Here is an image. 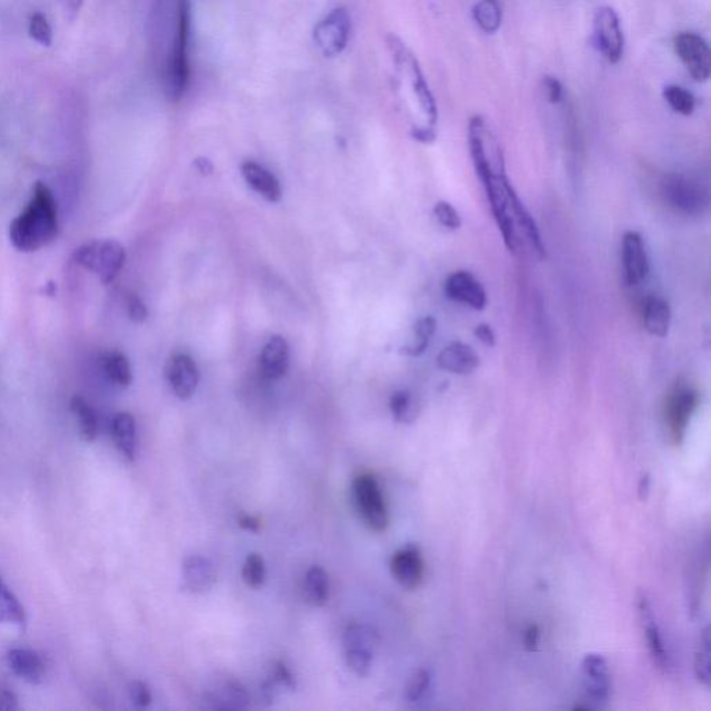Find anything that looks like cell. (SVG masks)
Returning a JSON list of instances; mask_svg holds the SVG:
<instances>
[{"instance_id": "cell-19", "label": "cell", "mask_w": 711, "mask_h": 711, "mask_svg": "<svg viewBox=\"0 0 711 711\" xmlns=\"http://www.w3.org/2000/svg\"><path fill=\"white\" fill-rule=\"evenodd\" d=\"M289 369V346L284 336L273 335L260 353V369L267 379L282 378Z\"/></svg>"}, {"instance_id": "cell-12", "label": "cell", "mask_w": 711, "mask_h": 711, "mask_svg": "<svg viewBox=\"0 0 711 711\" xmlns=\"http://www.w3.org/2000/svg\"><path fill=\"white\" fill-rule=\"evenodd\" d=\"M446 296L453 302L461 303L469 309L481 312L487 307L488 296L481 282L469 271H454L446 278Z\"/></svg>"}, {"instance_id": "cell-28", "label": "cell", "mask_w": 711, "mask_h": 711, "mask_svg": "<svg viewBox=\"0 0 711 711\" xmlns=\"http://www.w3.org/2000/svg\"><path fill=\"white\" fill-rule=\"evenodd\" d=\"M472 17L484 32H497L502 25V5L499 0H479L472 9Z\"/></svg>"}, {"instance_id": "cell-18", "label": "cell", "mask_w": 711, "mask_h": 711, "mask_svg": "<svg viewBox=\"0 0 711 711\" xmlns=\"http://www.w3.org/2000/svg\"><path fill=\"white\" fill-rule=\"evenodd\" d=\"M436 366L451 374L467 376L479 369V356L467 343L451 342L438 354Z\"/></svg>"}, {"instance_id": "cell-46", "label": "cell", "mask_w": 711, "mask_h": 711, "mask_svg": "<svg viewBox=\"0 0 711 711\" xmlns=\"http://www.w3.org/2000/svg\"><path fill=\"white\" fill-rule=\"evenodd\" d=\"M412 135L415 141L423 143L433 142L436 138L435 131L430 127H415L413 128Z\"/></svg>"}, {"instance_id": "cell-36", "label": "cell", "mask_w": 711, "mask_h": 711, "mask_svg": "<svg viewBox=\"0 0 711 711\" xmlns=\"http://www.w3.org/2000/svg\"><path fill=\"white\" fill-rule=\"evenodd\" d=\"M372 659H374V653L369 651H363V649H349V651H345L346 664L359 677L369 675Z\"/></svg>"}, {"instance_id": "cell-51", "label": "cell", "mask_w": 711, "mask_h": 711, "mask_svg": "<svg viewBox=\"0 0 711 711\" xmlns=\"http://www.w3.org/2000/svg\"><path fill=\"white\" fill-rule=\"evenodd\" d=\"M67 4V10H68V14H70V19L74 20L78 14L79 10H81L82 5H84V0H66Z\"/></svg>"}, {"instance_id": "cell-29", "label": "cell", "mask_w": 711, "mask_h": 711, "mask_svg": "<svg viewBox=\"0 0 711 711\" xmlns=\"http://www.w3.org/2000/svg\"><path fill=\"white\" fill-rule=\"evenodd\" d=\"M0 623L19 624V625L25 623L24 607L2 579H0Z\"/></svg>"}, {"instance_id": "cell-6", "label": "cell", "mask_w": 711, "mask_h": 711, "mask_svg": "<svg viewBox=\"0 0 711 711\" xmlns=\"http://www.w3.org/2000/svg\"><path fill=\"white\" fill-rule=\"evenodd\" d=\"M73 260L104 284H112L124 267L125 249L117 241H91L74 251Z\"/></svg>"}, {"instance_id": "cell-48", "label": "cell", "mask_w": 711, "mask_h": 711, "mask_svg": "<svg viewBox=\"0 0 711 711\" xmlns=\"http://www.w3.org/2000/svg\"><path fill=\"white\" fill-rule=\"evenodd\" d=\"M238 524L242 530L251 531V533H258L261 527L260 520L253 515H241L238 518Z\"/></svg>"}, {"instance_id": "cell-7", "label": "cell", "mask_w": 711, "mask_h": 711, "mask_svg": "<svg viewBox=\"0 0 711 711\" xmlns=\"http://www.w3.org/2000/svg\"><path fill=\"white\" fill-rule=\"evenodd\" d=\"M353 494L359 513L367 527L374 533H384L389 525L387 503L376 477L361 474L353 482Z\"/></svg>"}, {"instance_id": "cell-14", "label": "cell", "mask_w": 711, "mask_h": 711, "mask_svg": "<svg viewBox=\"0 0 711 711\" xmlns=\"http://www.w3.org/2000/svg\"><path fill=\"white\" fill-rule=\"evenodd\" d=\"M167 381L179 399L194 397L200 381L199 369L189 354L176 353L167 361Z\"/></svg>"}, {"instance_id": "cell-33", "label": "cell", "mask_w": 711, "mask_h": 711, "mask_svg": "<svg viewBox=\"0 0 711 711\" xmlns=\"http://www.w3.org/2000/svg\"><path fill=\"white\" fill-rule=\"evenodd\" d=\"M664 99L675 113L690 115L697 109V99L687 89L679 86H669L664 88Z\"/></svg>"}, {"instance_id": "cell-1", "label": "cell", "mask_w": 711, "mask_h": 711, "mask_svg": "<svg viewBox=\"0 0 711 711\" xmlns=\"http://www.w3.org/2000/svg\"><path fill=\"white\" fill-rule=\"evenodd\" d=\"M469 145L472 164L481 179L485 195L490 205L495 222L502 232L503 242L512 253L520 249V235L512 212L515 188L506 174L502 148L489 125L481 117H472L469 123Z\"/></svg>"}, {"instance_id": "cell-25", "label": "cell", "mask_w": 711, "mask_h": 711, "mask_svg": "<svg viewBox=\"0 0 711 711\" xmlns=\"http://www.w3.org/2000/svg\"><path fill=\"white\" fill-rule=\"evenodd\" d=\"M100 364H102V369H104L107 378L113 384L120 387H130L132 382V369H131L130 361L122 351H105L100 356Z\"/></svg>"}, {"instance_id": "cell-9", "label": "cell", "mask_w": 711, "mask_h": 711, "mask_svg": "<svg viewBox=\"0 0 711 711\" xmlns=\"http://www.w3.org/2000/svg\"><path fill=\"white\" fill-rule=\"evenodd\" d=\"M351 22L343 7L333 10L314 28V42L327 58L341 55L351 38Z\"/></svg>"}, {"instance_id": "cell-5", "label": "cell", "mask_w": 711, "mask_h": 711, "mask_svg": "<svg viewBox=\"0 0 711 711\" xmlns=\"http://www.w3.org/2000/svg\"><path fill=\"white\" fill-rule=\"evenodd\" d=\"M191 2L178 0V31L167 67V92L173 100L181 99L189 86V37H191Z\"/></svg>"}, {"instance_id": "cell-4", "label": "cell", "mask_w": 711, "mask_h": 711, "mask_svg": "<svg viewBox=\"0 0 711 711\" xmlns=\"http://www.w3.org/2000/svg\"><path fill=\"white\" fill-rule=\"evenodd\" d=\"M660 196L669 209L687 217H699L710 206L707 187L685 174H666L660 181Z\"/></svg>"}, {"instance_id": "cell-49", "label": "cell", "mask_w": 711, "mask_h": 711, "mask_svg": "<svg viewBox=\"0 0 711 711\" xmlns=\"http://www.w3.org/2000/svg\"><path fill=\"white\" fill-rule=\"evenodd\" d=\"M195 169L199 171L202 176H212L213 171H214V167H213L212 161L207 160L205 158H199L195 160L194 163Z\"/></svg>"}, {"instance_id": "cell-32", "label": "cell", "mask_w": 711, "mask_h": 711, "mask_svg": "<svg viewBox=\"0 0 711 711\" xmlns=\"http://www.w3.org/2000/svg\"><path fill=\"white\" fill-rule=\"evenodd\" d=\"M710 653V626H706L695 656V674L700 684L706 688H710L711 684Z\"/></svg>"}, {"instance_id": "cell-27", "label": "cell", "mask_w": 711, "mask_h": 711, "mask_svg": "<svg viewBox=\"0 0 711 711\" xmlns=\"http://www.w3.org/2000/svg\"><path fill=\"white\" fill-rule=\"evenodd\" d=\"M379 643V636L372 626L366 624H349L343 633V649H363L374 653Z\"/></svg>"}, {"instance_id": "cell-35", "label": "cell", "mask_w": 711, "mask_h": 711, "mask_svg": "<svg viewBox=\"0 0 711 711\" xmlns=\"http://www.w3.org/2000/svg\"><path fill=\"white\" fill-rule=\"evenodd\" d=\"M431 684V674L428 670L420 669L413 672L409 681L406 684L405 697L409 702H418L424 697Z\"/></svg>"}, {"instance_id": "cell-26", "label": "cell", "mask_w": 711, "mask_h": 711, "mask_svg": "<svg viewBox=\"0 0 711 711\" xmlns=\"http://www.w3.org/2000/svg\"><path fill=\"white\" fill-rule=\"evenodd\" d=\"M70 409L78 424L82 441L94 442L97 436V417L92 406L84 397L77 395L71 399Z\"/></svg>"}, {"instance_id": "cell-24", "label": "cell", "mask_w": 711, "mask_h": 711, "mask_svg": "<svg viewBox=\"0 0 711 711\" xmlns=\"http://www.w3.org/2000/svg\"><path fill=\"white\" fill-rule=\"evenodd\" d=\"M330 597V579L323 567L313 566L303 581V597L309 605L320 607Z\"/></svg>"}, {"instance_id": "cell-3", "label": "cell", "mask_w": 711, "mask_h": 711, "mask_svg": "<svg viewBox=\"0 0 711 711\" xmlns=\"http://www.w3.org/2000/svg\"><path fill=\"white\" fill-rule=\"evenodd\" d=\"M700 405V391L687 377H679L667 392L663 405L664 430L672 446H681L693 415Z\"/></svg>"}, {"instance_id": "cell-15", "label": "cell", "mask_w": 711, "mask_h": 711, "mask_svg": "<svg viewBox=\"0 0 711 711\" xmlns=\"http://www.w3.org/2000/svg\"><path fill=\"white\" fill-rule=\"evenodd\" d=\"M391 572L405 589L415 590L424 579V561L415 545L399 549L391 559Z\"/></svg>"}, {"instance_id": "cell-34", "label": "cell", "mask_w": 711, "mask_h": 711, "mask_svg": "<svg viewBox=\"0 0 711 711\" xmlns=\"http://www.w3.org/2000/svg\"><path fill=\"white\" fill-rule=\"evenodd\" d=\"M242 579L251 589H259L266 581V563L259 553H251L246 557L242 567Z\"/></svg>"}, {"instance_id": "cell-2", "label": "cell", "mask_w": 711, "mask_h": 711, "mask_svg": "<svg viewBox=\"0 0 711 711\" xmlns=\"http://www.w3.org/2000/svg\"><path fill=\"white\" fill-rule=\"evenodd\" d=\"M58 205L42 182L33 185L32 196L19 217L10 224V241L17 251H35L58 238Z\"/></svg>"}, {"instance_id": "cell-21", "label": "cell", "mask_w": 711, "mask_h": 711, "mask_svg": "<svg viewBox=\"0 0 711 711\" xmlns=\"http://www.w3.org/2000/svg\"><path fill=\"white\" fill-rule=\"evenodd\" d=\"M241 171H242L246 184L253 191L258 192L260 196H263L264 199L271 203H277L281 200V184H279L277 177L273 173H269L263 166L255 163V161H245L241 166Z\"/></svg>"}, {"instance_id": "cell-43", "label": "cell", "mask_w": 711, "mask_h": 711, "mask_svg": "<svg viewBox=\"0 0 711 711\" xmlns=\"http://www.w3.org/2000/svg\"><path fill=\"white\" fill-rule=\"evenodd\" d=\"M543 88H545L546 96H548L551 104H561L563 99V86L559 79L554 77H545L543 78Z\"/></svg>"}, {"instance_id": "cell-40", "label": "cell", "mask_w": 711, "mask_h": 711, "mask_svg": "<svg viewBox=\"0 0 711 711\" xmlns=\"http://www.w3.org/2000/svg\"><path fill=\"white\" fill-rule=\"evenodd\" d=\"M125 307H127L128 317L133 323H143L148 318L149 313L145 303L142 302L138 295L127 294L125 296Z\"/></svg>"}, {"instance_id": "cell-37", "label": "cell", "mask_w": 711, "mask_h": 711, "mask_svg": "<svg viewBox=\"0 0 711 711\" xmlns=\"http://www.w3.org/2000/svg\"><path fill=\"white\" fill-rule=\"evenodd\" d=\"M30 35L33 41H37L38 43L46 46V48L52 45V27L49 24L45 15L37 13V14H33L32 17H31Z\"/></svg>"}, {"instance_id": "cell-41", "label": "cell", "mask_w": 711, "mask_h": 711, "mask_svg": "<svg viewBox=\"0 0 711 711\" xmlns=\"http://www.w3.org/2000/svg\"><path fill=\"white\" fill-rule=\"evenodd\" d=\"M128 692H130L131 700H132L133 705L137 706V707L145 708L150 705L151 693L145 682H131Z\"/></svg>"}, {"instance_id": "cell-22", "label": "cell", "mask_w": 711, "mask_h": 711, "mask_svg": "<svg viewBox=\"0 0 711 711\" xmlns=\"http://www.w3.org/2000/svg\"><path fill=\"white\" fill-rule=\"evenodd\" d=\"M7 663L17 677L32 685L45 679V663L37 652L30 649H13L7 654Z\"/></svg>"}, {"instance_id": "cell-10", "label": "cell", "mask_w": 711, "mask_h": 711, "mask_svg": "<svg viewBox=\"0 0 711 711\" xmlns=\"http://www.w3.org/2000/svg\"><path fill=\"white\" fill-rule=\"evenodd\" d=\"M595 42L608 63L617 64L624 55V33L613 7L602 6L595 13Z\"/></svg>"}, {"instance_id": "cell-13", "label": "cell", "mask_w": 711, "mask_h": 711, "mask_svg": "<svg viewBox=\"0 0 711 711\" xmlns=\"http://www.w3.org/2000/svg\"><path fill=\"white\" fill-rule=\"evenodd\" d=\"M581 672L589 699L597 705L607 702L612 690V675L605 657L597 653L587 654L582 660Z\"/></svg>"}, {"instance_id": "cell-50", "label": "cell", "mask_w": 711, "mask_h": 711, "mask_svg": "<svg viewBox=\"0 0 711 711\" xmlns=\"http://www.w3.org/2000/svg\"><path fill=\"white\" fill-rule=\"evenodd\" d=\"M649 492H651V476H649V474H645V476L642 477L641 481H639V485H638L639 499L641 500L648 499Z\"/></svg>"}, {"instance_id": "cell-38", "label": "cell", "mask_w": 711, "mask_h": 711, "mask_svg": "<svg viewBox=\"0 0 711 711\" xmlns=\"http://www.w3.org/2000/svg\"><path fill=\"white\" fill-rule=\"evenodd\" d=\"M433 214L442 227L451 231L459 230L461 227V218L459 212L451 206V203L441 200L433 207Z\"/></svg>"}, {"instance_id": "cell-44", "label": "cell", "mask_w": 711, "mask_h": 711, "mask_svg": "<svg viewBox=\"0 0 711 711\" xmlns=\"http://www.w3.org/2000/svg\"><path fill=\"white\" fill-rule=\"evenodd\" d=\"M474 335H476L479 342L484 343L485 346L494 348V346L497 345V335H495L494 330L490 328V325H477L476 330H474Z\"/></svg>"}, {"instance_id": "cell-11", "label": "cell", "mask_w": 711, "mask_h": 711, "mask_svg": "<svg viewBox=\"0 0 711 711\" xmlns=\"http://www.w3.org/2000/svg\"><path fill=\"white\" fill-rule=\"evenodd\" d=\"M621 258H623L624 274L628 287L641 285L648 278L651 267H649L648 251L641 233L636 231L624 233Z\"/></svg>"}, {"instance_id": "cell-17", "label": "cell", "mask_w": 711, "mask_h": 711, "mask_svg": "<svg viewBox=\"0 0 711 711\" xmlns=\"http://www.w3.org/2000/svg\"><path fill=\"white\" fill-rule=\"evenodd\" d=\"M182 581L192 594H206L217 581V571L206 557L189 556L182 561Z\"/></svg>"}, {"instance_id": "cell-23", "label": "cell", "mask_w": 711, "mask_h": 711, "mask_svg": "<svg viewBox=\"0 0 711 711\" xmlns=\"http://www.w3.org/2000/svg\"><path fill=\"white\" fill-rule=\"evenodd\" d=\"M112 438L115 448L127 460L137 454V423L130 413H118L112 421Z\"/></svg>"}, {"instance_id": "cell-16", "label": "cell", "mask_w": 711, "mask_h": 711, "mask_svg": "<svg viewBox=\"0 0 711 711\" xmlns=\"http://www.w3.org/2000/svg\"><path fill=\"white\" fill-rule=\"evenodd\" d=\"M636 607H638L639 620H641L642 626H643L646 643H648L649 652H651L654 664L661 670L669 669L670 660L666 646H664L663 636L660 633L656 617H654L653 608H652L645 594H638Z\"/></svg>"}, {"instance_id": "cell-39", "label": "cell", "mask_w": 711, "mask_h": 711, "mask_svg": "<svg viewBox=\"0 0 711 711\" xmlns=\"http://www.w3.org/2000/svg\"><path fill=\"white\" fill-rule=\"evenodd\" d=\"M220 697L228 707L243 708L249 702L248 692L240 682H230L225 685Z\"/></svg>"}, {"instance_id": "cell-45", "label": "cell", "mask_w": 711, "mask_h": 711, "mask_svg": "<svg viewBox=\"0 0 711 711\" xmlns=\"http://www.w3.org/2000/svg\"><path fill=\"white\" fill-rule=\"evenodd\" d=\"M539 638H541V631L536 624L528 626L527 631L524 634V648L528 652H535L538 649Z\"/></svg>"}, {"instance_id": "cell-30", "label": "cell", "mask_w": 711, "mask_h": 711, "mask_svg": "<svg viewBox=\"0 0 711 711\" xmlns=\"http://www.w3.org/2000/svg\"><path fill=\"white\" fill-rule=\"evenodd\" d=\"M389 409H391L395 420L400 424H412L413 421L417 418V403L409 391L395 392L389 400Z\"/></svg>"}, {"instance_id": "cell-47", "label": "cell", "mask_w": 711, "mask_h": 711, "mask_svg": "<svg viewBox=\"0 0 711 711\" xmlns=\"http://www.w3.org/2000/svg\"><path fill=\"white\" fill-rule=\"evenodd\" d=\"M19 708V703H17V697H14V693L9 692V690H0V710H17Z\"/></svg>"}, {"instance_id": "cell-20", "label": "cell", "mask_w": 711, "mask_h": 711, "mask_svg": "<svg viewBox=\"0 0 711 711\" xmlns=\"http://www.w3.org/2000/svg\"><path fill=\"white\" fill-rule=\"evenodd\" d=\"M643 327L651 335L666 338L671 325V307L664 297L649 295L642 303Z\"/></svg>"}, {"instance_id": "cell-42", "label": "cell", "mask_w": 711, "mask_h": 711, "mask_svg": "<svg viewBox=\"0 0 711 711\" xmlns=\"http://www.w3.org/2000/svg\"><path fill=\"white\" fill-rule=\"evenodd\" d=\"M269 681L274 682V684L284 685L287 689H295L296 688L294 675H292L291 670L287 669L284 661H276L274 663Z\"/></svg>"}, {"instance_id": "cell-8", "label": "cell", "mask_w": 711, "mask_h": 711, "mask_svg": "<svg viewBox=\"0 0 711 711\" xmlns=\"http://www.w3.org/2000/svg\"><path fill=\"white\" fill-rule=\"evenodd\" d=\"M675 53L697 82H705L711 74V50L708 43L695 32L677 33L672 41Z\"/></svg>"}, {"instance_id": "cell-31", "label": "cell", "mask_w": 711, "mask_h": 711, "mask_svg": "<svg viewBox=\"0 0 711 711\" xmlns=\"http://www.w3.org/2000/svg\"><path fill=\"white\" fill-rule=\"evenodd\" d=\"M436 333V320L431 315H427V317L420 318V320L415 323V343L412 346H407V348L402 349L403 354H407V356H413V358H417L420 354L424 353L425 349L428 348L430 345L431 338L435 335Z\"/></svg>"}]
</instances>
